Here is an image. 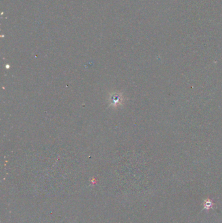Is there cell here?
Listing matches in <instances>:
<instances>
[{
    "label": "cell",
    "instance_id": "1",
    "mask_svg": "<svg viewBox=\"0 0 222 223\" xmlns=\"http://www.w3.org/2000/svg\"><path fill=\"white\" fill-rule=\"evenodd\" d=\"M111 100H112V101H111V102H112V103L113 105H116L117 103H119V102L120 101V97L119 96V95H114L112 97Z\"/></svg>",
    "mask_w": 222,
    "mask_h": 223
}]
</instances>
